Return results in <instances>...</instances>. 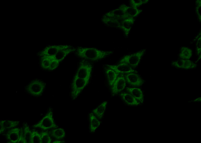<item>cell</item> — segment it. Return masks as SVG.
<instances>
[{"label":"cell","instance_id":"4","mask_svg":"<svg viewBox=\"0 0 201 143\" xmlns=\"http://www.w3.org/2000/svg\"><path fill=\"white\" fill-rule=\"evenodd\" d=\"M45 87L44 82L39 80L31 81L26 87L27 92L32 96L39 97L43 92Z\"/></svg>","mask_w":201,"mask_h":143},{"label":"cell","instance_id":"25","mask_svg":"<svg viewBox=\"0 0 201 143\" xmlns=\"http://www.w3.org/2000/svg\"><path fill=\"white\" fill-rule=\"evenodd\" d=\"M64 141H61L59 140H57L53 142V143H63L64 142Z\"/></svg>","mask_w":201,"mask_h":143},{"label":"cell","instance_id":"11","mask_svg":"<svg viewBox=\"0 0 201 143\" xmlns=\"http://www.w3.org/2000/svg\"><path fill=\"white\" fill-rule=\"evenodd\" d=\"M73 46L68 45H55L47 47L42 52L41 54L43 55L54 56L60 51L68 48Z\"/></svg>","mask_w":201,"mask_h":143},{"label":"cell","instance_id":"7","mask_svg":"<svg viewBox=\"0 0 201 143\" xmlns=\"http://www.w3.org/2000/svg\"><path fill=\"white\" fill-rule=\"evenodd\" d=\"M196 63L191 60L178 59L172 61L171 64L176 69L189 70L196 68L197 66Z\"/></svg>","mask_w":201,"mask_h":143},{"label":"cell","instance_id":"6","mask_svg":"<svg viewBox=\"0 0 201 143\" xmlns=\"http://www.w3.org/2000/svg\"><path fill=\"white\" fill-rule=\"evenodd\" d=\"M145 52V50L143 49L134 53L125 55L120 59L119 62L125 63L132 68H136L140 63Z\"/></svg>","mask_w":201,"mask_h":143},{"label":"cell","instance_id":"1","mask_svg":"<svg viewBox=\"0 0 201 143\" xmlns=\"http://www.w3.org/2000/svg\"><path fill=\"white\" fill-rule=\"evenodd\" d=\"M76 50L79 57L83 60L92 61L100 60L112 53V51L103 50L93 47H78Z\"/></svg>","mask_w":201,"mask_h":143},{"label":"cell","instance_id":"20","mask_svg":"<svg viewBox=\"0 0 201 143\" xmlns=\"http://www.w3.org/2000/svg\"><path fill=\"white\" fill-rule=\"evenodd\" d=\"M107 104V102L105 101L103 102L96 108L93 109L92 113L98 119H102L105 111Z\"/></svg>","mask_w":201,"mask_h":143},{"label":"cell","instance_id":"15","mask_svg":"<svg viewBox=\"0 0 201 143\" xmlns=\"http://www.w3.org/2000/svg\"><path fill=\"white\" fill-rule=\"evenodd\" d=\"M20 121L9 120H1L0 133L1 134L7 129H12L18 126Z\"/></svg>","mask_w":201,"mask_h":143},{"label":"cell","instance_id":"5","mask_svg":"<svg viewBox=\"0 0 201 143\" xmlns=\"http://www.w3.org/2000/svg\"><path fill=\"white\" fill-rule=\"evenodd\" d=\"M92 69L91 64L84 60L81 61L74 76L89 80Z\"/></svg>","mask_w":201,"mask_h":143},{"label":"cell","instance_id":"8","mask_svg":"<svg viewBox=\"0 0 201 143\" xmlns=\"http://www.w3.org/2000/svg\"><path fill=\"white\" fill-rule=\"evenodd\" d=\"M107 66L109 68L113 70L118 74L137 72L133 68L124 62L119 63L116 65H108Z\"/></svg>","mask_w":201,"mask_h":143},{"label":"cell","instance_id":"3","mask_svg":"<svg viewBox=\"0 0 201 143\" xmlns=\"http://www.w3.org/2000/svg\"><path fill=\"white\" fill-rule=\"evenodd\" d=\"M33 127L44 130L57 128L58 126L54 121L53 112L51 109H50L47 113L40 121L33 125Z\"/></svg>","mask_w":201,"mask_h":143},{"label":"cell","instance_id":"17","mask_svg":"<svg viewBox=\"0 0 201 143\" xmlns=\"http://www.w3.org/2000/svg\"><path fill=\"white\" fill-rule=\"evenodd\" d=\"M193 52L191 48L187 47L180 48L178 54L179 59L190 60Z\"/></svg>","mask_w":201,"mask_h":143},{"label":"cell","instance_id":"2","mask_svg":"<svg viewBox=\"0 0 201 143\" xmlns=\"http://www.w3.org/2000/svg\"><path fill=\"white\" fill-rule=\"evenodd\" d=\"M89 80L74 76L71 85V95L72 100H75L89 83Z\"/></svg>","mask_w":201,"mask_h":143},{"label":"cell","instance_id":"23","mask_svg":"<svg viewBox=\"0 0 201 143\" xmlns=\"http://www.w3.org/2000/svg\"><path fill=\"white\" fill-rule=\"evenodd\" d=\"M30 143H41V134L35 131H32Z\"/></svg>","mask_w":201,"mask_h":143},{"label":"cell","instance_id":"16","mask_svg":"<svg viewBox=\"0 0 201 143\" xmlns=\"http://www.w3.org/2000/svg\"><path fill=\"white\" fill-rule=\"evenodd\" d=\"M123 100L127 105L130 106H138L140 103L139 102L131 95L124 92L120 94Z\"/></svg>","mask_w":201,"mask_h":143},{"label":"cell","instance_id":"24","mask_svg":"<svg viewBox=\"0 0 201 143\" xmlns=\"http://www.w3.org/2000/svg\"><path fill=\"white\" fill-rule=\"evenodd\" d=\"M41 143H50L52 139L47 131L42 132L41 134Z\"/></svg>","mask_w":201,"mask_h":143},{"label":"cell","instance_id":"9","mask_svg":"<svg viewBox=\"0 0 201 143\" xmlns=\"http://www.w3.org/2000/svg\"><path fill=\"white\" fill-rule=\"evenodd\" d=\"M126 81L123 75L118 76L110 87L112 95L118 94L124 90L126 86Z\"/></svg>","mask_w":201,"mask_h":143},{"label":"cell","instance_id":"12","mask_svg":"<svg viewBox=\"0 0 201 143\" xmlns=\"http://www.w3.org/2000/svg\"><path fill=\"white\" fill-rule=\"evenodd\" d=\"M32 132L29 126L26 124H25L23 128L20 130L18 143H30Z\"/></svg>","mask_w":201,"mask_h":143},{"label":"cell","instance_id":"21","mask_svg":"<svg viewBox=\"0 0 201 143\" xmlns=\"http://www.w3.org/2000/svg\"><path fill=\"white\" fill-rule=\"evenodd\" d=\"M106 74L108 85L110 87L115 82L119 74L109 68L106 70Z\"/></svg>","mask_w":201,"mask_h":143},{"label":"cell","instance_id":"18","mask_svg":"<svg viewBox=\"0 0 201 143\" xmlns=\"http://www.w3.org/2000/svg\"><path fill=\"white\" fill-rule=\"evenodd\" d=\"M89 119L90 131L91 132H95L99 126L100 124V121L92 112L89 114Z\"/></svg>","mask_w":201,"mask_h":143},{"label":"cell","instance_id":"19","mask_svg":"<svg viewBox=\"0 0 201 143\" xmlns=\"http://www.w3.org/2000/svg\"><path fill=\"white\" fill-rule=\"evenodd\" d=\"M76 49L73 46L68 48L62 49L59 51L55 56V57L61 62L68 54L75 51Z\"/></svg>","mask_w":201,"mask_h":143},{"label":"cell","instance_id":"22","mask_svg":"<svg viewBox=\"0 0 201 143\" xmlns=\"http://www.w3.org/2000/svg\"><path fill=\"white\" fill-rule=\"evenodd\" d=\"M65 132L62 128H58L53 130L51 132V135L57 139H62L65 137Z\"/></svg>","mask_w":201,"mask_h":143},{"label":"cell","instance_id":"14","mask_svg":"<svg viewBox=\"0 0 201 143\" xmlns=\"http://www.w3.org/2000/svg\"><path fill=\"white\" fill-rule=\"evenodd\" d=\"M20 129L18 128H12L6 134L7 139L11 143H18L20 136Z\"/></svg>","mask_w":201,"mask_h":143},{"label":"cell","instance_id":"13","mask_svg":"<svg viewBox=\"0 0 201 143\" xmlns=\"http://www.w3.org/2000/svg\"><path fill=\"white\" fill-rule=\"evenodd\" d=\"M126 90L139 103H142L144 101V95L141 89L137 88H126Z\"/></svg>","mask_w":201,"mask_h":143},{"label":"cell","instance_id":"10","mask_svg":"<svg viewBox=\"0 0 201 143\" xmlns=\"http://www.w3.org/2000/svg\"><path fill=\"white\" fill-rule=\"evenodd\" d=\"M124 77L126 82L133 87H139L142 85L144 83L143 79L136 72L126 74Z\"/></svg>","mask_w":201,"mask_h":143}]
</instances>
